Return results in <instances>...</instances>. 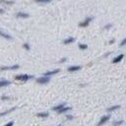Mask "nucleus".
<instances>
[{
  "mask_svg": "<svg viewBox=\"0 0 126 126\" xmlns=\"http://www.w3.org/2000/svg\"><path fill=\"white\" fill-rule=\"evenodd\" d=\"M33 78H34V76H33V75H28V74H21V75H17L15 77V79L17 81H24V82L30 80V79H33Z\"/></svg>",
  "mask_w": 126,
  "mask_h": 126,
  "instance_id": "1",
  "label": "nucleus"
},
{
  "mask_svg": "<svg viewBox=\"0 0 126 126\" xmlns=\"http://www.w3.org/2000/svg\"><path fill=\"white\" fill-rule=\"evenodd\" d=\"M93 17H87L85 19V21H83V22H81L80 24H79V27H81V28H85V27H87V26L93 21Z\"/></svg>",
  "mask_w": 126,
  "mask_h": 126,
  "instance_id": "2",
  "label": "nucleus"
},
{
  "mask_svg": "<svg viewBox=\"0 0 126 126\" xmlns=\"http://www.w3.org/2000/svg\"><path fill=\"white\" fill-rule=\"evenodd\" d=\"M20 66L18 64H15V65H11V66H2L0 67V70L1 71H5V70H17L19 69Z\"/></svg>",
  "mask_w": 126,
  "mask_h": 126,
  "instance_id": "3",
  "label": "nucleus"
},
{
  "mask_svg": "<svg viewBox=\"0 0 126 126\" xmlns=\"http://www.w3.org/2000/svg\"><path fill=\"white\" fill-rule=\"evenodd\" d=\"M49 81H50V78L45 77V76L37 79V83H38V84H47V83H49Z\"/></svg>",
  "mask_w": 126,
  "mask_h": 126,
  "instance_id": "4",
  "label": "nucleus"
},
{
  "mask_svg": "<svg viewBox=\"0 0 126 126\" xmlns=\"http://www.w3.org/2000/svg\"><path fill=\"white\" fill-rule=\"evenodd\" d=\"M109 118H110V115H104V116H103L101 119H99V121H98V126L103 125L105 122H107V121L109 120Z\"/></svg>",
  "mask_w": 126,
  "mask_h": 126,
  "instance_id": "5",
  "label": "nucleus"
},
{
  "mask_svg": "<svg viewBox=\"0 0 126 126\" xmlns=\"http://www.w3.org/2000/svg\"><path fill=\"white\" fill-rule=\"evenodd\" d=\"M60 71V69L57 68V69H54V70H51V71H46L45 73H43V76L45 77H49V76H52V75H55L57 73Z\"/></svg>",
  "mask_w": 126,
  "mask_h": 126,
  "instance_id": "6",
  "label": "nucleus"
},
{
  "mask_svg": "<svg viewBox=\"0 0 126 126\" xmlns=\"http://www.w3.org/2000/svg\"><path fill=\"white\" fill-rule=\"evenodd\" d=\"M11 84L10 81L8 80H5V79H0V88H3V87H7Z\"/></svg>",
  "mask_w": 126,
  "mask_h": 126,
  "instance_id": "7",
  "label": "nucleus"
},
{
  "mask_svg": "<svg viewBox=\"0 0 126 126\" xmlns=\"http://www.w3.org/2000/svg\"><path fill=\"white\" fill-rule=\"evenodd\" d=\"M81 69V66L79 65H73V66H70V67H68V71L69 72H75V71H79Z\"/></svg>",
  "mask_w": 126,
  "mask_h": 126,
  "instance_id": "8",
  "label": "nucleus"
},
{
  "mask_svg": "<svg viewBox=\"0 0 126 126\" xmlns=\"http://www.w3.org/2000/svg\"><path fill=\"white\" fill-rule=\"evenodd\" d=\"M63 107H65V103H60V104H58V105H56V107H52V110H54V111H59V110H61Z\"/></svg>",
  "mask_w": 126,
  "mask_h": 126,
  "instance_id": "9",
  "label": "nucleus"
},
{
  "mask_svg": "<svg viewBox=\"0 0 126 126\" xmlns=\"http://www.w3.org/2000/svg\"><path fill=\"white\" fill-rule=\"evenodd\" d=\"M123 58H124V54H119L118 56H116L115 58H113L112 63H118V62H120Z\"/></svg>",
  "mask_w": 126,
  "mask_h": 126,
  "instance_id": "10",
  "label": "nucleus"
},
{
  "mask_svg": "<svg viewBox=\"0 0 126 126\" xmlns=\"http://www.w3.org/2000/svg\"><path fill=\"white\" fill-rule=\"evenodd\" d=\"M16 16L18 18H29L30 17V15L28 13H25V12H18L16 14Z\"/></svg>",
  "mask_w": 126,
  "mask_h": 126,
  "instance_id": "11",
  "label": "nucleus"
},
{
  "mask_svg": "<svg viewBox=\"0 0 126 126\" xmlns=\"http://www.w3.org/2000/svg\"><path fill=\"white\" fill-rule=\"evenodd\" d=\"M0 36H1L2 37H4V38H7V39H12L13 38L9 34H6V33L3 32L2 30H0Z\"/></svg>",
  "mask_w": 126,
  "mask_h": 126,
  "instance_id": "12",
  "label": "nucleus"
},
{
  "mask_svg": "<svg viewBox=\"0 0 126 126\" xmlns=\"http://www.w3.org/2000/svg\"><path fill=\"white\" fill-rule=\"evenodd\" d=\"M16 108H17V107H12V108H10V109H7V110H5V111L0 112V116H4V115H6V114H8V113H10V112H12L13 110H15Z\"/></svg>",
  "mask_w": 126,
  "mask_h": 126,
  "instance_id": "13",
  "label": "nucleus"
},
{
  "mask_svg": "<svg viewBox=\"0 0 126 126\" xmlns=\"http://www.w3.org/2000/svg\"><path fill=\"white\" fill-rule=\"evenodd\" d=\"M74 42H75V37H68V38L64 39V41H63V43H64V44H69V43Z\"/></svg>",
  "mask_w": 126,
  "mask_h": 126,
  "instance_id": "14",
  "label": "nucleus"
},
{
  "mask_svg": "<svg viewBox=\"0 0 126 126\" xmlns=\"http://www.w3.org/2000/svg\"><path fill=\"white\" fill-rule=\"evenodd\" d=\"M38 117H42V118H46V117H48L49 113L48 112H39V113L37 114Z\"/></svg>",
  "mask_w": 126,
  "mask_h": 126,
  "instance_id": "15",
  "label": "nucleus"
},
{
  "mask_svg": "<svg viewBox=\"0 0 126 126\" xmlns=\"http://www.w3.org/2000/svg\"><path fill=\"white\" fill-rule=\"evenodd\" d=\"M119 107H120V105L119 104H116V105H112V107H108L107 108V111H113V110H116V109H118Z\"/></svg>",
  "mask_w": 126,
  "mask_h": 126,
  "instance_id": "16",
  "label": "nucleus"
},
{
  "mask_svg": "<svg viewBox=\"0 0 126 126\" xmlns=\"http://www.w3.org/2000/svg\"><path fill=\"white\" fill-rule=\"evenodd\" d=\"M68 110H71V107H63L61 110H59L58 113H64V112H67Z\"/></svg>",
  "mask_w": 126,
  "mask_h": 126,
  "instance_id": "17",
  "label": "nucleus"
},
{
  "mask_svg": "<svg viewBox=\"0 0 126 126\" xmlns=\"http://www.w3.org/2000/svg\"><path fill=\"white\" fill-rule=\"evenodd\" d=\"M79 48L82 49V50H85L88 48V45L87 44H84V43H79Z\"/></svg>",
  "mask_w": 126,
  "mask_h": 126,
  "instance_id": "18",
  "label": "nucleus"
},
{
  "mask_svg": "<svg viewBox=\"0 0 126 126\" xmlns=\"http://www.w3.org/2000/svg\"><path fill=\"white\" fill-rule=\"evenodd\" d=\"M23 47H24L25 49H27V50H30V48H31L29 43H24V44H23Z\"/></svg>",
  "mask_w": 126,
  "mask_h": 126,
  "instance_id": "19",
  "label": "nucleus"
},
{
  "mask_svg": "<svg viewBox=\"0 0 126 126\" xmlns=\"http://www.w3.org/2000/svg\"><path fill=\"white\" fill-rule=\"evenodd\" d=\"M37 2H38V3H49L50 0H37Z\"/></svg>",
  "mask_w": 126,
  "mask_h": 126,
  "instance_id": "20",
  "label": "nucleus"
},
{
  "mask_svg": "<svg viewBox=\"0 0 126 126\" xmlns=\"http://www.w3.org/2000/svg\"><path fill=\"white\" fill-rule=\"evenodd\" d=\"M122 123H123V120L116 121V122H114V126H118V125H120V124H122Z\"/></svg>",
  "mask_w": 126,
  "mask_h": 126,
  "instance_id": "21",
  "label": "nucleus"
},
{
  "mask_svg": "<svg viewBox=\"0 0 126 126\" xmlns=\"http://www.w3.org/2000/svg\"><path fill=\"white\" fill-rule=\"evenodd\" d=\"M1 99H2V101H6V99H10V98L7 97V96H2L1 97Z\"/></svg>",
  "mask_w": 126,
  "mask_h": 126,
  "instance_id": "22",
  "label": "nucleus"
},
{
  "mask_svg": "<svg viewBox=\"0 0 126 126\" xmlns=\"http://www.w3.org/2000/svg\"><path fill=\"white\" fill-rule=\"evenodd\" d=\"M66 60H67V58H66V57H63V58H61L60 60H59V63H63V62H65Z\"/></svg>",
  "mask_w": 126,
  "mask_h": 126,
  "instance_id": "23",
  "label": "nucleus"
},
{
  "mask_svg": "<svg viewBox=\"0 0 126 126\" xmlns=\"http://www.w3.org/2000/svg\"><path fill=\"white\" fill-rule=\"evenodd\" d=\"M13 124H14V122H13V121H10V122H8L7 124H5L4 126H13Z\"/></svg>",
  "mask_w": 126,
  "mask_h": 126,
  "instance_id": "24",
  "label": "nucleus"
},
{
  "mask_svg": "<svg viewBox=\"0 0 126 126\" xmlns=\"http://www.w3.org/2000/svg\"><path fill=\"white\" fill-rule=\"evenodd\" d=\"M125 44H126V38H124L123 41L120 42V45H121V46H122V45H125Z\"/></svg>",
  "mask_w": 126,
  "mask_h": 126,
  "instance_id": "25",
  "label": "nucleus"
},
{
  "mask_svg": "<svg viewBox=\"0 0 126 126\" xmlns=\"http://www.w3.org/2000/svg\"><path fill=\"white\" fill-rule=\"evenodd\" d=\"M5 4H13V3H14V2H13V1H3Z\"/></svg>",
  "mask_w": 126,
  "mask_h": 126,
  "instance_id": "26",
  "label": "nucleus"
},
{
  "mask_svg": "<svg viewBox=\"0 0 126 126\" xmlns=\"http://www.w3.org/2000/svg\"><path fill=\"white\" fill-rule=\"evenodd\" d=\"M111 27V25H107V26H104V29H109Z\"/></svg>",
  "mask_w": 126,
  "mask_h": 126,
  "instance_id": "27",
  "label": "nucleus"
},
{
  "mask_svg": "<svg viewBox=\"0 0 126 126\" xmlns=\"http://www.w3.org/2000/svg\"><path fill=\"white\" fill-rule=\"evenodd\" d=\"M67 119L71 120V119H73V116H72V115H67Z\"/></svg>",
  "mask_w": 126,
  "mask_h": 126,
  "instance_id": "28",
  "label": "nucleus"
},
{
  "mask_svg": "<svg viewBox=\"0 0 126 126\" xmlns=\"http://www.w3.org/2000/svg\"><path fill=\"white\" fill-rule=\"evenodd\" d=\"M3 13H4V9L0 8V14H3Z\"/></svg>",
  "mask_w": 126,
  "mask_h": 126,
  "instance_id": "29",
  "label": "nucleus"
},
{
  "mask_svg": "<svg viewBox=\"0 0 126 126\" xmlns=\"http://www.w3.org/2000/svg\"><path fill=\"white\" fill-rule=\"evenodd\" d=\"M57 126H61V125H60V124H59V125H57Z\"/></svg>",
  "mask_w": 126,
  "mask_h": 126,
  "instance_id": "30",
  "label": "nucleus"
}]
</instances>
